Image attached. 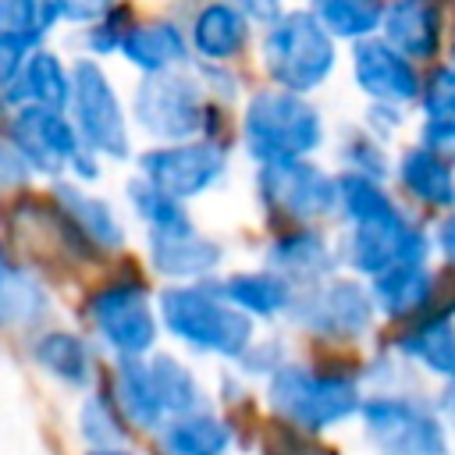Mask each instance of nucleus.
<instances>
[{
    "instance_id": "obj_15",
    "label": "nucleus",
    "mask_w": 455,
    "mask_h": 455,
    "mask_svg": "<svg viewBox=\"0 0 455 455\" xmlns=\"http://www.w3.org/2000/svg\"><path fill=\"white\" fill-rule=\"evenodd\" d=\"M348 71H352L355 89L370 103L409 107V103L419 100V89H423V78H419L416 60H409L405 53H398L384 36H366V39L352 43Z\"/></svg>"
},
{
    "instance_id": "obj_42",
    "label": "nucleus",
    "mask_w": 455,
    "mask_h": 455,
    "mask_svg": "<svg viewBox=\"0 0 455 455\" xmlns=\"http://www.w3.org/2000/svg\"><path fill=\"white\" fill-rule=\"evenodd\" d=\"M363 128H366L373 139L391 142V139L405 128V107H391V103H366Z\"/></svg>"
},
{
    "instance_id": "obj_16",
    "label": "nucleus",
    "mask_w": 455,
    "mask_h": 455,
    "mask_svg": "<svg viewBox=\"0 0 455 455\" xmlns=\"http://www.w3.org/2000/svg\"><path fill=\"white\" fill-rule=\"evenodd\" d=\"M263 267L291 281L295 288L316 284L338 274V245L320 224H281L263 245Z\"/></svg>"
},
{
    "instance_id": "obj_47",
    "label": "nucleus",
    "mask_w": 455,
    "mask_h": 455,
    "mask_svg": "<svg viewBox=\"0 0 455 455\" xmlns=\"http://www.w3.org/2000/svg\"><path fill=\"white\" fill-rule=\"evenodd\" d=\"M441 409H444V416H448L451 427H455V380H448V387H444V395H441Z\"/></svg>"
},
{
    "instance_id": "obj_10",
    "label": "nucleus",
    "mask_w": 455,
    "mask_h": 455,
    "mask_svg": "<svg viewBox=\"0 0 455 455\" xmlns=\"http://www.w3.org/2000/svg\"><path fill=\"white\" fill-rule=\"evenodd\" d=\"M338 263L348 267L355 277H377L398 263H427L430 256V231L416 224L402 203L366 220L345 224L338 235Z\"/></svg>"
},
{
    "instance_id": "obj_26",
    "label": "nucleus",
    "mask_w": 455,
    "mask_h": 455,
    "mask_svg": "<svg viewBox=\"0 0 455 455\" xmlns=\"http://www.w3.org/2000/svg\"><path fill=\"white\" fill-rule=\"evenodd\" d=\"M434 288H437L434 270L427 263H398V267H387L384 274L370 277L373 306L387 320H412V316L427 313Z\"/></svg>"
},
{
    "instance_id": "obj_49",
    "label": "nucleus",
    "mask_w": 455,
    "mask_h": 455,
    "mask_svg": "<svg viewBox=\"0 0 455 455\" xmlns=\"http://www.w3.org/2000/svg\"><path fill=\"white\" fill-rule=\"evenodd\" d=\"M4 117H7V103H4V96H0V128H4Z\"/></svg>"
},
{
    "instance_id": "obj_6",
    "label": "nucleus",
    "mask_w": 455,
    "mask_h": 455,
    "mask_svg": "<svg viewBox=\"0 0 455 455\" xmlns=\"http://www.w3.org/2000/svg\"><path fill=\"white\" fill-rule=\"evenodd\" d=\"M68 117L85 149H92L103 164L135 160V128L128 114V100L121 96L114 75L96 57H71V100Z\"/></svg>"
},
{
    "instance_id": "obj_9",
    "label": "nucleus",
    "mask_w": 455,
    "mask_h": 455,
    "mask_svg": "<svg viewBox=\"0 0 455 455\" xmlns=\"http://www.w3.org/2000/svg\"><path fill=\"white\" fill-rule=\"evenodd\" d=\"M132 164L139 178L192 206L231 178V142L203 135L185 142H149L135 153Z\"/></svg>"
},
{
    "instance_id": "obj_19",
    "label": "nucleus",
    "mask_w": 455,
    "mask_h": 455,
    "mask_svg": "<svg viewBox=\"0 0 455 455\" xmlns=\"http://www.w3.org/2000/svg\"><path fill=\"white\" fill-rule=\"evenodd\" d=\"M185 32L192 64H238L252 46L256 25L231 0H203L192 7Z\"/></svg>"
},
{
    "instance_id": "obj_34",
    "label": "nucleus",
    "mask_w": 455,
    "mask_h": 455,
    "mask_svg": "<svg viewBox=\"0 0 455 455\" xmlns=\"http://www.w3.org/2000/svg\"><path fill=\"white\" fill-rule=\"evenodd\" d=\"M0 28L25 39L28 46H43L64 25L57 0H0Z\"/></svg>"
},
{
    "instance_id": "obj_50",
    "label": "nucleus",
    "mask_w": 455,
    "mask_h": 455,
    "mask_svg": "<svg viewBox=\"0 0 455 455\" xmlns=\"http://www.w3.org/2000/svg\"><path fill=\"white\" fill-rule=\"evenodd\" d=\"M448 64H451V68H455V43H451V60H448Z\"/></svg>"
},
{
    "instance_id": "obj_30",
    "label": "nucleus",
    "mask_w": 455,
    "mask_h": 455,
    "mask_svg": "<svg viewBox=\"0 0 455 455\" xmlns=\"http://www.w3.org/2000/svg\"><path fill=\"white\" fill-rule=\"evenodd\" d=\"M160 448L164 455H228L231 427L210 409L171 416L160 423Z\"/></svg>"
},
{
    "instance_id": "obj_48",
    "label": "nucleus",
    "mask_w": 455,
    "mask_h": 455,
    "mask_svg": "<svg viewBox=\"0 0 455 455\" xmlns=\"http://www.w3.org/2000/svg\"><path fill=\"white\" fill-rule=\"evenodd\" d=\"M85 455H135V451L124 448V444H107V448H89Z\"/></svg>"
},
{
    "instance_id": "obj_8",
    "label": "nucleus",
    "mask_w": 455,
    "mask_h": 455,
    "mask_svg": "<svg viewBox=\"0 0 455 455\" xmlns=\"http://www.w3.org/2000/svg\"><path fill=\"white\" fill-rule=\"evenodd\" d=\"M252 199L277 224H323L338 217V174L313 156L256 164Z\"/></svg>"
},
{
    "instance_id": "obj_44",
    "label": "nucleus",
    "mask_w": 455,
    "mask_h": 455,
    "mask_svg": "<svg viewBox=\"0 0 455 455\" xmlns=\"http://www.w3.org/2000/svg\"><path fill=\"white\" fill-rule=\"evenodd\" d=\"M28 43L25 39H18V36H11V32H4L0 28V92L7 89V82L18 75V68H21V60L28 57Z\"/></svg>"
},
{
    "instance_id": "obj_25",
    "label": "nucleus",
    "mask_w": 455,
    "mask_h": 455,
    "mask_svg": "<svg viewBox=\"0 0 455 455\" xmlns=\"http://www.w3.org/2000/svg\"><path fill=\"white\" fill-rule=\"evenodd\" d=\"M217 288L231 306H238L252 320H277L288 316L295 284L274 274L270 267H249V270H231L217 277Z\"/></svg>"
},
{
    "instance_id": "obj_21",
    "label": "nucleus",
    "mask_w": 455,
    "mask_h": 455,
    "mask_svg": "<svg viewBox=\"0 0 455 455\" xmlns=\"http://www.w3.org/2000/svg\"><path fill=\"white\" fill-rule=\"evenodd\" d=\"M7 110L11 107H57V110H68V100H71V60L43 43V46H32L28 57L21 60L18 75L7 82V89L0 92Z\"/></svg>"
},
{
    "instance_id": "obj_27",
    "label": "nucleus",
    "mask_w": 455,
    "mask_h": 455,
    "mask_svg": "<svg viewBox=\"0 0 455 455\" xmlns=\"http://www.w3.org/2000/svg\"><path fill=\"white\" fill-rule=\"evenodd\" d=\"M110 398L121 409L128 427L139 430H160V423L167 419L149 377V363L146 359H114L110 366Z\"/></svg>"
},
{
    "instance_id": "obj_41",
    "label": "nucleus",
    "mask_w": 455,
    "mask_h": 455,
    "mask_svg": "<svg viewBox=\"0 0 455 455\" xmlns=\"http://www.w3.org/2000/svg\"><path fill=\"white\" fill-rule=\"evenodd\" d=\"M32 181H36V174H32V167L25 164V156L0 135V196L21 192V188H28Z\"/></svg>"
},
{
    "instance_id": "obj_24",
    "label": "nucleus",
    "mask_w": 455,
    "mask_h": 455,
    "mask_svg": "<svg viewBox=\"0 0 455 455\" xmlns=\"http://www.w3.org/2000/svg\"><path fill=\"white\" fill-rule=\"evenodd\" d=\"M405 196H412L423 206H455V164L444 149H434L427 142H412L398 153L395 171Z\"/></svg>"
},
{
    "instance_id": "obj_14",
    "label": "nucleus",
    "mask_w": 455,
    "mask_h": 455,
    "mask_svg": "<svg viewBox=\"0 0 455 455\" xmlns=\"http://www.w3.org/2000/svg\"><path fill=\"white\" fill-rule=\"evenodd\" d=\"M142 256L146 267L167 281V284H192V281H213L220 277L228 263L224 238L203 231L199 224L171 235H142Z\"/></svg>"
},
{
    "instance_id": "obj_23",
    "label": "nucleus",
    "mask_w": 455,
    "mask_h": 455,
    "mask_svg": "<svg viewBox=\"0 0 455 455\" xmlns=\"http://www.w3.org/2000/svg\"><path fill=\"white\" fill-rule=\"evenodd\" d=\"M409 60H434L444 36L441 0H387L380 32Z\"/></svg>"
},
{
    "instance_id": "obj_22",
    "label": "nucleus",
    "mask_w": 455,
    "mask_h": 455,
    "mask_svg": "<svg viewBox=\"0 0 455 455\" xmlns=\"http://www.w3.org/2000/svg\"><path fill=\"white\" fill-rule=\"evenodd\" d=\"M32 363L64 387L89 391L96 380V348L71 327H39L28 345Z\"/></svg>"
},
{
    "instance_id": "obj_31",
    "label": "nucleus",
    "mask_w": 455,
    "mask_h": 455,
    "mask_svg": "<svg viewBox=\"0 0 455 455\" xmlns=\"http://www.w3.org/2000/svg\"><path fill=\"white\" fill-rule=\"evenodd\" d=\"M146 363H149V377H153V387H156V398L167 419L206 409V391L185 359H178L174 352H153L146 355Z\"/></svg>"
},
{
    "instance_id": "obj_45",
    "label": "nucleus",
    "mask_w": 455,
    "mask_h": 455,
    "mask_svg": "<svg viewBox=\"0 0 455 455\" xmlns=\"http://www.w3.org/2000/svg\"><path fill=\"white\" fill-rule=\"evenodd\" d=\"M231 4H235L252 25H259V28H263L267 21H274V18L288 7V0H231Z\"/></svg>"
},
{
    "instance_id": "obj_2",
    "label": "nucleus",
    "mask_w": 455,
    "mask_h": 455,
    "mask_svg": "<svg viewBox=\"0 0 455 455\" xmlns=\"http://www.w3.org/2000/svg\"><path fill=\"white\" fill-rule=\"evenodd\" d=\"M235 135L252 164H277L316 156L327 142V121L309 96L267 82L242 96Z\"/></svg>"
},
{
    "instance_id": "obj_28",
    "label": "nucleus",
    "mask_w": 455,
    "mask_h": 455,
    "mask_svg": "<svg viewBox=\"0 0 455 455\" xmlns=\"http://www.w3.org/2000/svg\"><path fill=\"white\" fill-rule=\"evenodd\" d=\"M398 352L423 370L455 380V316L451 309L419 313L416 323L398 338Z\"/></svg>"
},
{
    "instance_id": "obj_36",
    "label": "nucleus",
    "mask_w": 455,
    "mask_h": 455,
    "mask_svg": "<svg viewBox=\"0 0 455 455\" xmlns=\"http://www.w3.org/2000/svg\"><path fill=\"white\" fill-rule=\"evenodd\" d=\"M135 18H139V11H135L128 0H121V4H117L110 14H103L100 21L75 28V46H78V53H82V57H96V60L117 57L121 39H124V32L132 28Z\"/></svg>"
},
{
    "instance_id": "obj_7",
    "label": "nucleus",
    "mask_w": 455,
    "mask_h": 455,
    "mask_svg": "<svg viewBox=\"0 0 455 455\" xmlns=\"http://www.w3.org/2000/svg\"><path fill=\"white\" fill-rule=\"evenodd\" d=\"M267 405L281 423L299 430H327L359 412V380L345 370H323L309 363L284 359L267 377Z\"/></svg>"
},
{
    "instance_id": "obj_40",
    "label": "nucleus",
    "mask_w": 455,
    "mask_h": 455,
    "mask_svg": "<svg viewBox=\"0 0 455 455\" xmlns=\"http://www.w3.org/2000/svg\"><path fill=\"white\" fill-rule=\"evenodd\" d=\"M284 363V345L277 338H256L242 355H238V366L245 377H270L277 366Z\"/></svg>"
},
{
    "instance_id": "obj_13",
    "label": "nucleus",
    "mask_w": 455,
    "mask_h": 455,
    "mask_svg": "<svg viewBox=\"0 0 455 455\" xmlns=\"http://www.w3.org/2000/svg\"><path fill=\"white\" fill-rule=\"evenodd\" d=\"M377 455H448L441 419L405 395H373L359 405Z\"/></svg>"
},
{
    "instance_id": "obj_11",
    "label": "nucleus",
    "mask_w": 455,
    "mask_h": 455,
    "mask_svg": "<svg viewBox=\"0 0 455 455\" xmlns=\"http://www.w3.org/2000/svg\"><path fill=\"white\" fill-rule=\"evenodd\" d=\"M377 316L370 284H363L359 277H341L331 274L316 284L295 288L288 320L323 341H355L363 334H370Z\"/></svg>"
},
{
    "instance_id": "obj_1",
    "label": "nucleus",
    "mask_w": 455,
    "mask_h": 455,
    "mask_svg": "<svg viewBox=\"0 0 455 455\" xmlns=\"http://www.w3.org/2000/svg\"><path fill=\"white\" fill-rule=\"evenodd\" d=\"M132 128L146 142H185V139H217L231 142L228 107L213 103L196 75V68L139 75L128 96Z\"/></svg>"
},
{
    "instance_id": "obj_32",
    "label": "nucleus",
    "mask_w": 455,
    "mask_h": 455,
    "mask_svg": "<svg viewBox=\"0 0 455 455\" xmlns=\"http://www.w3.org/2000/svg\"><path fill=\"white\" fill-rule=\"evenodd\" d=\"M419 142L434 149L455 146V68H437L419 89Z\"/></svg>"
},
{
    "instance_id": "obj_38",
    "label": "nucleus",
    "mask_w": 455,
    "mask_h": 455,
    "mask_svg": "<svg viewBox=\"0 0 455 455\" xmlns=\"http://www.w3.org/2000/svg\"><path fill=\"white\" fill-rule=\"evenodd\" d=\"M192 68H196V75H199L206 96H210L213 103H220V107H235V103H242V96L249 92L235 64H192Z\"/></svg>"
},
{
    "instance_id": "obj_29",
    "label": "nucleus",
    "mask_w": 455,
    "mask_h": 455,
    "mask_svg": "<svg viewBox=\"0 0 455 455\" xmlns=\"http://www.w3.org/2000/svg\"><path fill=\"white\" fill-rule=\"evenodd\" d=\"M121 199H124L132 220L142 228V235H171V231H185V228L199 224L192 217V206L188 203L167 196L164 188H156L153 181H146L139 174L124 178Z\"/></svg>"
},
{
    "instance_id": "obj_18",
    "label": "nucleus",
    "mask_w": 455,
    "mask_h": 455,
    "mask_svg": "<svg viewBox=\"0 0 455 455\" xmlns=\"http://www.w3.org/2000/svg\"><path fill=\"white\" fill-rule=\"evenodd\" d=\"M117 60L135 75H160L192 68L188 32L174 14H139L121 39Z\"/></svg>"
},
{
    "instance_id": "obj_39",
    "label": "nucleus",
    "mask_w": 455,
    "mask_h": 455,
    "mask_svg": "<svg viewBox=\"0 0 455 455\" xmlns=\"http://www.w3.org/2000/svg\"><path fill=\"white\" fill-rule=\"evenodd\" d=\"M309 430H299L291 423H277L263 434V455H334L320 441L306 437Z\"/></svg>"
},
{
    "instance_id": "obj_35",
    "label": "nucleus",
    "mask_w": 455,
    "mask_h": 455,
    "mask_svg": "<svg viewBox=\"0 0 455 455\" xmlns=\"http://www.w3.org/2000/svg\"><path fill=\"white\" fill-rule=\"evenodd\" d=\"M78 434L89 448H107V444H124L128 423L114 398L107 391H89L82 409H78Z\"/></svg>"
},
{
    "instance_id": "obj_37",
    "label": "nucleus",
    "mask_w": 455,
    "mask_h": 455,
    "mask_svg": "<svg viewBox=\"0 0 455 455\" xmlns=\"http://www.w3.org/2000/svg\"><path fill=\"white\" fill-rule=\"evenodd\" d=\"M338 164H341V171H352V174H363V178H373V181H387L391 171H395L391 153H387V142L373 139L366 128H352L341 139Z\"/></svg>"
},
{
    "instance_id": "obj_3",
    "label": "nucleus",
    "mask_w": 455,
    "mask_h": 455,
    "mask_svg": "<svg viewBox=\"0 0 455 455\" xmlns=\"http://www.w3.org/2000/svg\"><path fill=\"white\" fill-rule=\"evenodd\" d=\"M160 331L196 355H213L238 363V355L256 341V320L224 299L213 281L164 284L156 291Z\"/></svg>"
},
{
    "instance_id": "obj_43",
    "label": "nucleus",
    "mask_w": 455,
    "mask_h": 455,
    "mask_svg": "<svg viewBox=\"0 0 455 455\" xmlns=\"http://www.w3.org/2000/svg\"><path fill=\"white\" fill-rule=\"evenodd\" d=\"M121 0H57L60 7V25L68 28H82V25H92L100 21L103 14H110Z\"/></svg>"
},
{
    "instance_id": "obj_46",
    "label": "nucleus",
    "mask_w": 455,
    "mask_h": 455,
    "mask_svg": "<svg viewBox=\"0 0 455 455\" xmlns=\"http://www.w3.org/2000/svg\"><path fill=\"white\" fill-rule=\"evenodd\" d=\"M430 245L441 252V259H444L448 267H455V213H448V217H441V220L434 224Z\"/></svg>"
},
{
    "instance_id": "obj_12",
    "label": "nucleus",
    "mask_w": 455,
    "mask_h": 455,
    "mask_svg": "<svg viewBox=\"0 0 455 455\" xmlns=\"http://www.w3.org/2000/svg\"><path fill=\"white\" fill-rule=\"evenodd\" d=\"M0 135L25 156L32 174L46 181L68 178L75 156L85 149L75 121L68 117V110L57 107H11Z\"/></svg>"
},
{
    "instance_id": "obj_51",
    "label": "nucleus",
    "mask_w": 455,
    "mask_h": 455,
    "mask_svg": "<svg viewBox=\"0 0 455 455\" xmlns=\"http://www.w3.org/2000/svg\"><path fill=\"white\" fill-rule=\"evenodd\" d=\"M448 309H451V316H455V306H448Z\"/></svg>"
},
{
    "instance_id": "obj_20",
    "label": "nucleus",
    "mask_w": 455,
    "mask_h": 455,
    "mask_svg": "<svg viewBox=\"0 0 455 455\" xmlns=\"http://www.w3.org/2000/svg\"><path fill=\"white\" fill-rule=\"evenodd\" d=\"M53 316V291L43 274L0 238V331H39Z\"/></svg>"
},
{
    "instance_id": "obj_33",
    "label": "nucleus",
    "mask_w": 455,
    "mask_h": 455,
    "mask_svg": "<svg viewBox=\"0 0 455 455\" xmlns=\"http://www.w3.org/2000/svg\"><path fill=\"white\" fill-rule=\"evenodd\" d=\"M306 7L338 43H359L380 32L387 0H306Z\"/></svg>"
},
{
    "instance_id": "obj_5",
    "label": "nucleus",
    "mask_w": 455,
    "mask_h": 455,
    "mask_svg": "<svg viewBox=\"0 0 455 455\" xmlns=\"http://www.w3.org/2000/svg\"><path fill=\"white\" fill-rule=\"evenodd\" d=\"M82 320L114 359H146L156 352V295L149 291L146 274H135V267L92 284L82 299Z\"/></svg>"
},
{
    "instance_id": "obj_4",
    "label": "nucleus",
    "mask_w": 455,
    "mask_h": 455,
    "mask_svg": "<svg viewBox=\"0 0 455 455\" xmlns=\"http://www.w3.org/2000/svg\"><path fill=\"white\" fill-rule=\"evenodd\" d=\"M338 39L309 7H284L259 32V71L270 85L313 96L338 71Z\"/></svg>"
},
{
    "instance_id": "obj_17",
    "label": "nucleus",
    "mask_w": 455,
    "mask_h": 455,
    "mask_svg": "<svg viewBox=\"0 0 455 455\" xmlns=\"http://www.w3.org/2000/svg\"><path fill=\"white\" fill-rule=\"evenodd\" d=\"M53 206L71 220V228L100 252V256H117L128 245V224L121 217V210L114 206V199L92 192V185H78L71 178L50 181Z\"/></svg>"
}]
</instances>
